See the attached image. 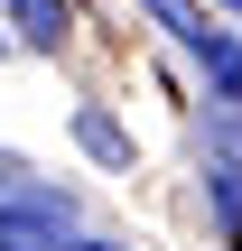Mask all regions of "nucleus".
<instances>
[{"label": "nucleus", "instance_id": "5", "mask_svg": "<svg viewBox=\"0 0 242 251\" xmlns=\"http://www.w3.org/2000/svg\"><path fill=\"white\" fill-rule=\"evenodd\" d=\"M149 19H159L187 56H205V47H215V28H205V9H196V0H149Z\"/></svg>", "mask_w": 242, "mask_h": 251}, {"label": "nucleus", "instance_id": "2", "mask_svg": "<svg viewBox=\"0 0 242 251\" xmlns=\"http://www.w3.org/2000/svg\"><path fill=\"white\" fill-rule=\"evenodd\" d=\"M196 75H205V102H215V112H242V37L215 28V47L196 56Z\"/></svg>", "mask_w": 242, "mask_h": 251}, {"label": "nucleus", "instance_id": "7", "mask_svg": "<svg viewBox=\"0 0 242 251\" xmlns=\"http://www.w3.org/2000/svg\"><path fill=\"white\" fill-rule=\"evenodd\" d=\"M84 251H121V242H84Z\"/></svg>", "mask_w": 242, "mask_h": 251}, {"label": "nucleus", "instance_id": "6", "mask_svg": "<svg viewBox=\"0 0 242 251\" xmlns=\"http://www.w3.org/2000/svg\"><path fill=\"white\" fill-rule=\"evenodd\" d=\"M9 47H19V37H9V28H0V56H9Z\"/></svg>", "mask_w": 242, "mask_h": 251}, {"label": "nucleus", "instance_id": "4", "mask_svg": "<svg viewBox=\"0 0 242 251\" xmlns=\"http://www.w3.org/2000/svg\"><path fill=\"white\" fill-rule=\"evenodd\" d=\"M75 140H84V158H103V168H131V130H121L103 102H84V112H75Z\"/></svg>", "mask_w": 242, "mask_h": 251}, {"label": "nucleus", "instance_id": "3", "mask_svg": "<svg viewBox=\"0 0 242 251\" xmlns=\"http://www.w3.org/2000/svg\"><path fill=\"white\" fill-rule=\"evenodd\" d=\"M9 37L37 47V56H56L65 47V0H9Z\"/></svg>", "mask_w": 242, "mask_h": 251}, {"label": "nucleus", "instance_id": "1", "mask_svg": "<svg viewBox=\"0 0 242 251\" xmlns=\"http://www.w3.org/2000/svg\"><path fill=\"white\" fill-rule=\"evenodd\" d=\"M0 251H84L75 196H65V186H19V177H0Z\"/></svg>", "mask_w": 242, "mask_h": 251}, {"label": "nucleus", "instance_id": "8", "mask_svg": "<svg viewBox=\"0 0 242 251\" xmlns=\"http://www.w3.org/2000/svg\"><path fill=\"white\" fill-rule=\"evenodd\" d=\"M224 9H233V19H242V0H224Z\"/></svg>", "mask_w": 242, "mask_h": 251}]
</instances>
